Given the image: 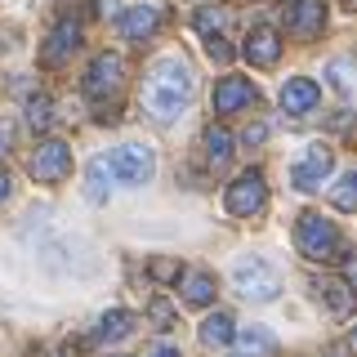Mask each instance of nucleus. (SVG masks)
Instances as JSON below:
<instances>
[{
    "label": "nucleus",
    "mask_w": 357,
    "mask_h": 357,
    "mask_svg": "<svg viewBox=\"0 0 357 357\" xmlns=\"http://www.w3.org/2000/svg\"><path fill=\"white\" fill-rule=\"evenodd\" d=\"M192 98V67L183 59H156L143 76V112L156 121H174Z\"/></svg>",
    "instance_id": "obj_1"
},
{
    "label": "nucleus",
    "mask_w": 357,
    "mask_h": 357,
    "mask_svg": "<svg viewBox=\"0 0 357 357\" xmlns=\"http://www.w3.org/2000/svg\"><path fill=\"white\" fill-rule=\"evenodd\" d=\"M295 241H299V255H304V259H317V264L340 259V228L321 215H299Z\"/></svg>",
    "instance_id": "obj_2"
},
{
    "label": "nucleus",
    "mask_w": 357,
    "mask_h": 357,
    "mask_svg": "<svg viewBox=\"0 0 357 357\" xmlns=\"http://www.w3.org/2000/svg\"><path fill=\"white\" fill-rule=\"evenodd\" d=\"M103 170H107V174H116L121 183L139 188V183H148V178H152L156 161H152V152L143 148V143H126V148H116L112 156H103Z\"/></svg>",
    "instance_id": "obj_3"
},
{
    "label": "nucleus",
    "mask_w": 357,
    "mask_h": 357,
    "mask_svg": "<svg viewBox=\"0 0 357 357\" xmlns=\"http://www.w3.org/2000/svg\"><path fill=\"white\" fill-rule=\"evenodd\" d=\"M232 277H237V290L245 299H277L282 295V277H277L264 259H255V255L232 268Z\"/></svg>",
    "instance_id": "obj_4"
},
{
    "label": "nucleus",
    "mask_w": 357,
    "mask_h": 357,
    "mask_svg": "<svg viewBox=\"0 0 357 357\" xmlns=\"http://www.w3.org/2000/svg\"><path fill=\"white\" fill-rule=\"evenodd\" d=\"M228 210L232 215H259L264 210V201H268V183H264V174L259 170H245V174H237L228 183Z\"/></svg>",
    "instance_id": "obj_5"
},
{
    "label": "nucleus",
    "mask_w": 357,
    "mask_h": 357,
    "mask_svg": "<svg viewBox=\"0 0 357 357\" xmlns=\"http://www.w3.org/2000/svg\"><path fill=\"white\" fill-rule=\"evenodd\" d=\"M121 85H126V63H121V54H98L85 72V94L89 98H112Z\"/></svg>",
    "instance_id": "obj_6"
},
{
    "label": "nucleus",
    "mask_w": 357,
    "mask_h": 357,
    "mask_svg": "<svg viewBox=\"0 0 357 357\" xmlns=\"http://www.w3.org/2000/svg\"><path fill=\"white\" fill-rule=\"evenodd\" d=\"M67 170H72V148L67 143L45 139L31 152V178H40V183H59V178H67Z\"/></svg>",
    "instance_id": "obj_7"
},
{
    "label": "nucleus",
    "mask_w": 357,
    "mask_h": 357,
    "mask_svg": "<svg viewBox=\"0 0 357 357\" xmlns=\"http://www.w3.org/2000/svg\"><path fill=\"white\" fill-rule=\"evenodd\" d=\"M331 165H335V156L331 148H321V143H312V148L295 161V170H290V183L299 188V192H312V188H321V178L331 174Z\"/></svg>",
    "instance_id": "obj_8"
},
{
    "label": "nucleus",
    "mask_w": 357,
    "mask_h": 357,
    "mask_svg": "<svg viewBox=\"0 0 357 357\" xmlns=\"http://www.w3.org/2000/svg\"><path fill=\"white\" fill-rule=\"evenodd\" d=\"M286 27H290V36L312 40L321 27H326V0H295L290 14H286Z\"/></svg>",
    "instance_id": "obj_9"
},
{
    "label": "nucleus",
    "mask_w": 357,
    "mask_h": 357,
    "mask_svg": "<svg viewBox=\"0 0 357 357\" xmlns=\"http://www.w3.org/2000/svg\"><path fill=\"white\" fill-rule=\"evenodd\" d=\"M255 85L245 81V76H223V81L215 85V112L219 116H232V112H241V107H250L255 103Z\"/></svg>",
    "instance_id": "obj_10"
},
{
    "label": "nucleus",
    "mask_w": 357,
    "mask_h": 357,
    "mask_svg": "<svg viewBox=\"0 0 357 357\" xmlns=\"http://www.w3.org/2000/svg\"><path fill=\"white\" fill-rule=\"evenodd\" d=\"M317 299L331 308V317H353V312H357V290L344 282V277H326V282H317Z\"/></svg>",
    "instance_id": "obj_11"
},
{
    "label": "nucleus",
    "mask_w": 357,
    "mask_h": 357,
    "mask_svg": "<svg viewBox=\"0 0 357 357\" xmlns=\"http://www.w3.org/2000/svg\"><path fill=\"white\" fill-rule=\"evenodd\" d=\"M76 45H81V27H76V22H59V27H54V36L45 40V50H40V63L45 67L67 63L76 54Z\"/></svg>",
    "instance_id": "obj_12"
},
{
    "label": "nucleus",
    "mask_w": 357,
    "mask_h": 357,
    "mask_svg": "<svg viewBox=\"0 0 357 357\" xmlns=\"http://www.w3.org/2000/svg\"><path fill=\"white\" fill-rule=\"evenodd\" d=\"M317 98H321V85L308 81V76H295V81L282 85V107L290 112V116H304V112H312V107H317Z\"/></svg>",
    "instance_id": "obj_13"
},
{
    "label": "nucleus",
    "mask_w": 357,
    "mask_h": 357,
    "mask_svg": "<svg viewBox=\"0 0 357 357\" xmlns=\"http://www.w3.org/2000/svg\"><path fill=\"white\" fill-rule=\"evenodd\" d=\"M245 59L255 67H273L282 59V36H277L273 27H255L250 36H245Z\"/></svg>",
    "instance_id": "obj_14"
},
{
    "label": "nucleus",
    "mask_w": 357,
    "mask_h": 357,
    "mask_svg": "<svg viewBox=\"0 0 357 357\" xmlns=\"http://www.w3.org/2000/svg\"><path fill=\"white\" fill-rule=\"evenodd\" d=\"M156 27H161V9L156 5H134L121 14V36L126 40H148Z\"/></svg>",
    "instance_id": "obj_15"
},
{
    "label": "nucleus",
    "mask_w": 357,
    "mask_h": 357,
    "mask_svg": "<svg viewBox=\"0 0 357 357\" xmlns=\"http://www.w3.org/2000/svg\"><path fill=\"white\" fill-rule=\"evenodd\" d=\"M130 331H134V312H126V308H112V312H103V317H98L94 340H98V344H116V340H126Z\"/></svg>",
    "instance_id": "obj_16"
},
{
    "label": "nucleus",
    "mask_w": 357,
    "mask_h": 357,
    "mask_svg": "<svg viewBox=\"0 0 357 357\" xmlns=\"http://www.w3.org/2000/svg\"><path fill=\"white\" fill-rule=\"evenodd\" d=\"M183 299H188L192 308L215 304V277H210V273H188V277H183Z\"/></svg>",
    "instance_id": "obj_17"
},
{
    "label": "nucleus",
    "mask_w": 357,
    "mask_h": 357,
    "mask_svg": "<svg viewBox=\"0 0 357 357\" xmlns=\"http://www.w3.org/2000/svg\"><path fill=\"white\" fill-rule=\"evenodd\" d=\"M201 344H206V349H228V344H232V317H228V312L206 317V326H201Z\"/></svg>",
    "instance_id": "obj_18"
},
{
    "label": "nucleus",
    "mask_w": 357,
    "mask_h": 357,
    "mask_svg": "<svg viewBox=\"0 0 357 357\" xmlns=\"http://www.w3.org/2000/svg\"><path fill=\"white\" fill-rule=\"evenodd\" d=\"M326 76H331V85L340 89L344 98H353V103H357V63H349V59H335V63L326 67Z\"/></svg>",
    "instance_id": "obj_19"
},
{
    "label": "nucleus",
    "mask_w": 357,
    "mask_h": 357,
    "mask_svg": "<svg viewBox=\"0 0 357 357\" xmlns=\"http://www.w3.org/2000/svg\"><path fill=\"white\" fill-rule=\"evenodd\" d=\"M206 156H210V165H228L232 161V134L223 130V126H210L206 130Z\"/></svg>",
    "instance_id": "obj_20"
},
{
    "label": "nucleus",
    "mask_w": 357,
    "mask_h": 357,
    "mask_svg": "<svg viewBox=\"0 0 357 357\" xmlns=\"http://www.w3.org/2000/svg\"><path fill=\"white\" fill-rule=\"evenodd\" d=\"M241 344H245V357H259V353H273L277 349V340H273V331H264V326H250V331H245L241 335Z\"/></svg>",
    "instance_id": "obj_21"
},
{
    "label": "nucleus",
    "mask_w": 357,
    "mask_h": 357,
    "mask_svg": "<svg viewBox=\"0 0 357 357\" xmlns=\"http://www.w3.org/2000/svg\"><path fill=\"white\" fill-rule=\"evenodd\" d=\"M331 206L335 210H357V170H349L340 178V188L331 192Z\"/></svg>",
    "instance_id": "obj_22"
},
{
    "label": "nucleus",
    "mask_w": 357,
    "mask_h": 357,
    "mask_svg": "<svg viewBox=\"0 0 357 357\" xmlns=\"http://www.w3.org/2000/svg\"><path fill=\"white\" fill-rule=\"evenodd\" d=\"M85 192H89V201H94V206H103V201H107V170H103V156L89 165V183H85Z\"/></svg>",
    "instance_id": "obj_23"
},
{
    "label": "nucleus",
    "mask_w": 357,
    "mask_h": 357,
    "mask_svg": "<svg viewBox=\"0 0 357 357\" xmlns=\"http://www.w3.org/2000/svg\"><path fill=\"white\" fill-rule=\"evenodd\" d=\"M192 22H197V31H201V36H219V27H223V9H215V5H201Z\"/></svg>",
    "instance_id": "obj_24"
},
{
    "label": "nucleus",
    "mask_w": 357,
    "mask_h": 357,
    "mask_svg": "<svg viewBox=\"0 0 357 357\" xmlns=\"http://www.w3.org/2000/svg\"><path fill=\"white\" fill-rule=\"evenodd\" d=\"M50 121H54V112H50V98H45V94H36V98L27 103V126H31V130H50Z\"/></svg>",
    "instance_id": "obj_25"
},
{
    "label": "nucleus",
    "mask_w": 357,
    "mask_h": 357,
    "mask_svg": "<svg viewBox=\"0 0 357 357\" xmlns=\"http://www.w3.org/2000/svg\"><path fill=\"white\" fill-rule=\"evenodd\" d=\"M148 273L156 277V282H178V259H152Z\"/></svg>",
    "instance_id": "obj_26"
},
{
    "label": "nucleus",
    "mask_w": 357,
    "mask_h": 357,
    "mask_svg": "<svg viewBox=\"0 0 357 357\" xmlns=\"http://www.w3.org/2000/svg\"><path fill=\"white\" fill-rule=\"evenodd\" d=\"M206 54L215 63H228L232 59V50H228V40H223V36H206Z\"/></svg>",
    "instance_id": "obj_27"
},
{
    "label": "nucleus",
    "mask_w": 357,
    "mask_h": 357,
    "mask_svg": "<svg viewBox=\"0 0 357 357\" xmlns=\"http://www.w3.org/2000/svg\"><path fill=\"white\" fill-rule=\"evenodd\" d=\"M152 321H156V326H170V321H174V308L170 304H165V299H152Z\"/></svg>",
    "instance_id": "obj_28"
},
{
    "label": "nucleus",
    "mask_w": 357,
    "mask_h": 357,
    "mask_svg": "<svg viewBox=\"0 0 357 357\" xmlns=\"http://www.w3.org/2000/svg\"><path fill=\"white\" fill-rule=\"evenodd\" d=\"M268 139V126H250L245 130V143H264Z\"/></svg>",
    "instance_id": "obj_29"
},
{
    "label": "nucleus",
    "mask_w": 357,
    "mask_h": 357,
    "mask_svg": "<svg viewBox=\"0 0 357 357\" xmlns=\"http://www.w3.org/2000/svg\"><path fill=\"white\" fill-rule=\"evenodd\" d=\"M321 357H349V344H326V353Z\"/></svg>",
    "instance_id": "obj_30"
},
{
    "label": "nucleus",
    "mask_w": 357,
    "mask_h": 357,
    "mask_svg": "<svg viewBox=\"0 0 357 357\" xmlns=\"http://www.w3.org/2000/svg\"><path fill=\"white\" fill-rule=\"evenodd\" d=\"M344 273H349V286L357 282V255H349V259H344Z\"/></svg>",
    "instance_id": "obj_31"
},
{
    "label": "nucleus",
    "mask_w": 357,
    "mask_h": 357,
    "mask_svg": "<svg viewBox=\"0 0 357 357\" xmlns=\"http://www.w3.org/2000/svg\"><path fill=\"white\" fill-rule=\"evenodd\" d=\"M9 188H14V183H9V170H0V201L9 197Z\"/></svg>",
    "instance_id": "obj_32"
},
{
    "label": "nucleus",
    "mask_w": 357,
    "mask_h": 357,
    "mask_svg": "<svg viewBox=\"0 0 357 357\" xmlns=\"http://www.w3.org/2000/svg\"><path fill=\"white\" fill-rule=\"evenodd\" d=\"M152 357H178V349H156Z\"/></svg>",
    "instance_id": "obj_33"
},
{
    "label": "nucleus",
    "mask_w": 357,
    "mask_h": 357,
    "mask_svg": "<svg viewBox=\"0 0 357 357\" xmlns=\"http://www.w3.org/2000/svg\"><path fill=\"white\" fill-rule=\"evenodd\" d=\"M353 349H357V335H353Z\"/></svg>",
    "instance_id": "obj_34"
}]
</instances>
